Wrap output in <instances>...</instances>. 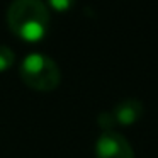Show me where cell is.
I'll return each instance as SVG.
<instances>
[{"instance_id":"obj_1","label":"cell","mask_w":158,"mask_h":158,"mask_svg":"<svg viewBox=\"0 0 158 158\" xmlns=\"http://www.w3.org/2000/svg\"><path fill=\"white\" fill-rule=\"evenodd\" d=\"M7 24L17 38L36 43L48 32L49 9L38 0H17L9 5Z\"/></svg>"},{"instance_id":"obj_6","label":"cell","mask_w":158,"mask_h":158,"mask_svg":"<svg viewBox=\"0 0 158 158\" xmlns=\"http://www.w3.org/2000/svg\"><path fill=\"white\" fill-rule=\"evenodd\" d=\"M49 5L55 7V9H58V10H61V9H68L72 4H70V2H51Z\"/></svg>"},{"instance_id":"obj_2","label":"cell","mask_w":158,"mask_h":158,"mask_svg":"<svg viewBox=\"0 0 158 158\" xmlns=\"http://www.w3.org/2000/svg\"><path fill=\"white\" fill-rule=\"evenodd\" d=\"M21 78L29 89L38 92H51L61 82L58 63L44 53H31L21 63Z\"/></svg>"},{"instance_id":"obj_4","label":"cell","mask_w":158,"mask_h":158,"mask_svg":"<svg viewBox=\"0 0 158 158\" xmlns=\"http://www.w3.org/2000/svg\"><path fill=\"white\" fill-rule=\"evenodd\" d=\"M116 126H131L138 123L143 114V104L136 99H126L119 102L114 109H110Z\"/></svg>"},{"instance_id":"obj_5","label":"cell","mask_w":158,"mask_h":158,"mask_svg":"<svg viewBox=\"0 0 158 158\" xmlns=\"http://www.w3.org/2000/svg\"><path fill=\"white\" fill-rule=\"evenodd\" d=\"M15 61V55L9 46L0 44V72H7Z\"/></svg>"},{"instance_id":"obj_3","label":"cell","mask_w":158,"mask_h":158,"mask_svg":"<svg viewBox=\"0 0 158 158\" xmlns=\"http://www.w3.org/2000/svg\"><path fill=\"white\" fill-rule=\"evenodd\" d=\"M97 158H134L129 141L116 131H104L95 141Z\"/></svg>"}]
</instances>
